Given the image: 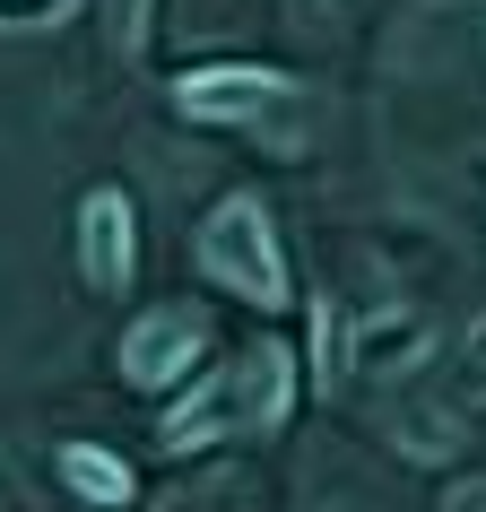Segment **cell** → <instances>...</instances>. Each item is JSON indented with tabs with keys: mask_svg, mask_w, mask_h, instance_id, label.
<instances>
[{
	"mask_svg": "<svg viewBox=\"0 0 486 512\" xmlns=\"http://www.w3.org/2000/svg\"><path fill=\"white\" fill-rule=\"evenodd\" d=\"M79 270L96 296H122L139 270V209H131V191H87L79 200Z\"/></svg>",
	"mask_w": 486,
	"mask_h": 512,
	"instance_id": "3",
	"label": "cell"
},
{
	"mask_svg": "<svg viewBox=\"0 0 486 512\" xmlns=\"http://www.w3.org/2000/svg\"><path fill=\"white\" fill-rule=\"evenodd\" d=\"M226 417H243V426H278V417H287V348L235 356V374H226Z\"/></svg>",
	"mask_w": 486,
	"mask_h": 512,
	"instance_id": "5",
	"label": "cell"
},
{
	"mask_svg": "<svg viewBox=\"0 0 486 512\" xmlns=\"http://www.w3.org/2000/svg\"><path fill=\"white\" fill-rule=\"evenodd\" d=\"M200 270L243 304H287V261H278V226L270 209L235 191V200H217L209 226H200Z\"/></svg>",
	"mask_w": 486,
	"mask_h": 512,
	"instance_id": "1",
	"label": "cell"
},
{
	"mask_svg": "<svg viewBox=\"0 0 486 512\" xmlns=\"http://www.w3.org/2000/svg\"><path fill=\"white\" fill-rule=\"evenodd\" d=\"M200 339H209V330L191 322L183 304H165V313H148V322L122 339V374H131L139 391H165V382H183L191 365H200Z\"/></svg>",
	"mask_w": 486,
	"mask_h": 512,
	"instance_id": "4",
	"label": "cell"
},
{
	"mask_svg": "<svg viewBox=\"0 0 486 512\" xmlns=\"http://www.w3.org/2000/svg\"><path fill=\"white\" fill-rule=\"evenodd\" d=\"M61 478L79 486L87 504H131V469L113 452H96V443H70V452H61Z\"/></svg>",
	"mask_w": 486,
	"mask_h": 512,
	"instance_id": "6",
	"label": "cell"
},
{
	"mask_svg": "<svg viewBox=\"0 0 486 512\" xmlns=\"http://www.w3.org/2000/svg\"><path fill=\"white\" fill-rule=\"evenodd\" d=\"M183 113L191 122L261 131V122H287V113H296V87L278 79V70H191L183 79Z\"/></svg>",
	"mask_w": 486,
	"mask_h": 512,
	"instance_id": "2",
	"label": "cell"
},
{
	"mask_svg": "<svg viewBox=\"0 0 486 512\" xmlns=\"http://www.w3.org/2000/svg\"><path fill=\"white\" fill-rule=\"evenodd\" d=\"M296 9H322V0H296Z\"/></svg>",
	"mask_w": 486,
	"mask_h": 512,
	"instance_id": "7",
	"label": "cell"
}]
</instances>
